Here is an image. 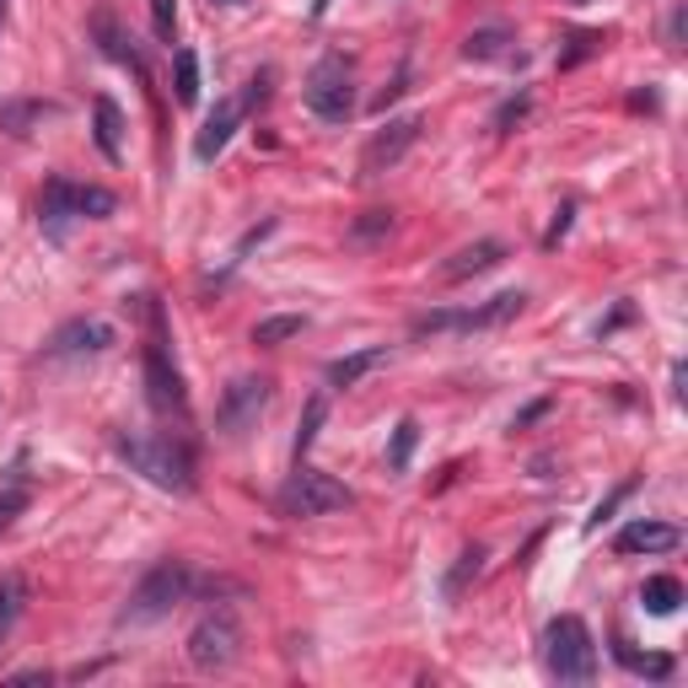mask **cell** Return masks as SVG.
Here are the masks:
<instances>
[{"mask_svg": "<svg viewBox=\"0 0 688 688\" xmlns=\"http://www.w3.org/2000/svg\"><path fill=\"white\" fill-rule=\"evenodd\" d=\"M323 419H328V398H323V393H312V398H307V414H302V431H296V463H302V457H307V447L317 442Z\"/></svg>", "mask_w": 688, "mask_h": 688, "instance_id": "25", "label": "cell"}, {"mask_svg": "<svg viewBox=\"0 0 688 688\" xmlns=\"http://www.w3.org/2000/svg\"><path fill=\"white\" fill-rule=\"evenodd\" d=\"M145 398H151V409L156 414H183L189 409L183 377H178V366H172V355H168V344L162 340L145 344Z\"/></svg>", "mask_w": 688, "mask_h": 688, "instance_id": "10", "label": "cell"}, {"mask_svg": "<svg viewBox=\"0 0 688 688\" xmlns=\"http://www.w3.org/2000/svg\"><path fill=\"white\" fill-rule=\"evenodd\" d=\"M544 667H549L554 684H591L597 678V640L586 619L576 614H559L544 629Z\"/></svg>", "mask_w": 688, "mask_h": 688, "instance_id": "2", "label": "cell"}, {"mask_svg": "<svg viewBox=\"0 0 688 688\" xmlns=\"http://www.w3.org/2000/svg\"><path fill=\"white\" fill-rule=\"evenodd\" d=\"M237 124H242V103H215V113L205 119V130H200V140H194V156L200 162H215L221 151H226V140L237 135Z\"/></svg>", "mask_w": 688, "mask_h": 688, "instance_id": "14", "label": "cell"}, {"mask_svg": "<svg viewBox=\"0 0 688 688\" xmlns=\"http://www.w3.org/2000/svg\"><path fill=\"white\" fill-rule=\"evenodd\" d=\"M382 232H393V210H366V215L350 226L355 242H372V237H382Z\"/></svg>", "mask_w": 688, "mask_h": 688, "instance_id": "30", "label": "cell"}, {"mask_svg": "<svg viewBox=\"0 0 688 688\" xmlns=\"http://www.w3.org/2000/svg\"><path fill=\"white\" fill-rule=\"evenodd\" d=\"M38 221H43V232H49L54 242H65V226L70 221H81V215H75V183H70V178H49V183H43Z\"/></svg>", "mask_w": 688, "mask_h": 688, "instance_id": "12", "label": "cell"}, {"mask_svg": "<svg viewBox=\"0 0 688 688\" xmlns=\"http://www.w3.org/2000/svg\"><path fill=\"white\" fill-rule=\"evenodd\" d=\"M479 570H484V549H479V544H474V549H463V559H457V570H452V576H447V591H452V597H457L463 586H468V581H474V576H479Z\"/></svg>", "mask_w": 688, "mask_h": 688, "instance_id": "29", "label": "cell"}, {"mask_svg": "<svg viewBox=\"0 0 688 688\" xmlns=\"http://www.w3.org/2000/svg\"><path fill=\"white\" fill-rule=\"evenodd\" d=\"M414 442H419V425H414V419H398V431H393V447H387V463H393V468H409Z\"/></svg>", "mask_w": 688, "mask_h": 688, "instance_id": "27", "label": "cell"}, {"mask_svg": "<svg viewBox=\"0 0 688 688\" xmlns=\"http://www.w3.org/2000/svg\"><path fill=\"white\" fill-rule=\"evenodd\" d=\"M215 6H242V0H215Z\"/></svg>", "mask_w": 688, "mask_h": 688, "instance_id": "39", "label": "cell"}, {"mask_svg": "<svg viewBox=\"0 0 688 688\" xmlns=\"http://www.w3.org/2000/svg\"><path fill=\"white\" fill-rule=\"evenodd\" d=\"M151 11H156V33L172 38V28H178V0H151Z\"/></svg>", "mask_w": 688, "mask_h": 688, "instance_id": "34", "label": "cell"}, {"mask_svg": "<svg viewBox=\"0 0 688 688\" xmlns=\"http://www.w3.org/2000/svg\"><path fill=\"white\" fill-rule=\"evenodd\" d=\"M522 291H500L489 296L484 307H442V312H419L414 317V334H452V328H495V323H512L522 312Z\"/></svg>", "mask_w": 688, "mask_h": 688, "instance_id": "7", "label": "cell"}, {"mask_svg": "<svg viewBox=\"0 0 688 688\" xmlns=\"http://www.w3.org/2000/svg\"><path fill=\"white\" fill-rule=\"evenodd\" d=\"M22 603H28L22 576H6V581H0V640L11 635V624H17V614H22Z\"/></svg>", "mask_w": 688, "mask_h": 688, "instance_id": "26", "label": "cell"}, {"mask_svg": "<svg viewBox=\"0 0 688 688\" xmlns=\"http://www.w3.org/2000/svg\"><path fill=\"white\" fill-rule=\"evenodd\" d=\"M500 259H506V242L479 237V242H468V247H457L447 264H442V275L447 280H474V275H489Z\"/></svg>", "mask_w": 688, "mask_h": 688, "instance_id": "13", "label": "cell"}, {"mask_svg": "<svg viewBox=\"0 0 688 688\" xmlns=\"http://www.w3.org/2000/svg\"><path fill=\"white\" fill-rule=\"evenodd\" d=\"M302 328H307L302 312H275V317H259V323H253V344H259V350H275V344L296 340Z\"/></svg>", "mask_w": 688, "mask_h": 688, "instance_id": "20", "label": "cell"}, {"mask_svg": "<svg viewBox=\"0 0 688 688\" xmlns=\"http://www.w3.org/2000/svg\"><path fill=\"white\" fill-rule=\"evenodd\" d=\"M640 603H646L651 614H678V603H684V581H678V576H651L646 591H640Z\"/></svg>", "mask_w": 688, "mask_h": 688, "instance_id": "23", "label": "cell"}, {"mask_svg": "<svg viewBox=\"0 0 688 688\" xmlns=\"http://www.w3.org/2000/svg\"><path fill=\"white\" fill-rule=\"evenodd\" d=\"M172 81H178V103L183 108L200 103V54L194 49H178L172 54Z\"/></svg>", "mask_w": 688, "mask_h": 688, "instance_id": "21", "label": "cell"}, {"mask_svg": "<svg viewBox=\"0 0 688 688\" xmlns=\"http://www.w3.org/2000/svg\"><path fill=\"white\" fill-rule=\"evenodd\" d=\"M597 43H603V33H576V38H570V54H559V65H576V60H586Z\"/></svg>", "mask_w": 688, "mask_h": 688, "instance_id": "33", "label": "cell"}, {"mask_svg": "<svg viewBox=\"0 0 688 688\" xmlns=\"http://www.w3.org/2000/svg\"><path fill=\"white\" fill-rule=\"evenodd\" d=\"M22 512H28V489H0V533H11Z\"/></svg>", "mask_w": 688, "mask_h": 688, "instance_id": "31", "label": "cell"}, {"mask_svg": "<svg viewBox=\"0 0 688 688\" xmlns=\"http://www.w3.org/2000/svg\"><path fill=\"white\" fill-rule=\"evenodd\" d=\"M194 586H200V576H194L189 565L168 559V565H156V570H151V576L135 586V597H130L124 619H135V624L162 619V614H172L178 603H189V597H194Z\"/></svg>", "mask_w": 688, "mask_h": 688, "instance_id": "4", "label": "cell"}, {"mask_svg": "<svg viewBox=\"0 0 688 688\" xmlns=\"http://www.w3.org/2000/svg\"><path fill=\"white\" fill-rule=\"evenodd\" d=\"M576 6H586V0H576Z\"/></svg>", "mask_w": 688, "mask_h": 688, "instance_id": "40", "label": "cell"}, {"mask_svg": "<svg viewBox=\"0 0 688 688\" xmlns=\"http://www.w3.org/2000/svg\"><path fill=\"white\" fill-rule=\"evenodd\" d=\"M0 28H6V0H0Z\"/></svg>", "mask_w": 688, "mask_h": 688, "instance_id": "38", "label": "cell"}, {"mask_svg": "<svg viewBox=\"0 0 688 688\" xmlns=\"http://www.w3.org/2000/svg\"><path fill=\"white\" fill-rule=\"evenodd\" d=\"M11 684H49V672H43V667H28V672H11Z\"/></svg>", "mask_w": 688, "mask_h": 688, "instance_id": "37", "label": "cell"}, {"mask_svg": "<svg viewBox=\"0 0 688 688\" xmlns=\"http://www.w3.org/2000/svg\"><path fill=\"white\" fill-rule=\"evenodd\" d=\"M629 489H635V479H624L619 489H614V495H608V500H603V506H597V512L586 516V533H597V527H603V522H608V516L619 512V500H624V495H629Z\"/></svg>", "mask_w": 688, "mask_h": 688, "instance_id": "32", "label": "cell"}, {"mask_svg": "<svg viewBox=\"0 0 688 688\" xmlns=\"http://www.w3.org/2000/svg\"><path fill=\"white\" fill-rule=\"evenodd\" d=\"M522 113H527V98H512V103L500 108V113H495V130H512L516 119H522Z\"/></svg>", "mask_w": 688, "mask_h": 688, "instance_id": "36", "label": "cell"}, {"mask_svg": "<svg viewBox=\"0 0 688 688\" xmlns=\"http://www.w3.org/2000/svg\"><path fill=\"white\" fill-rule=\"evenodd\" d=\"M382 361H387V350H382V344H372V350H355V355H340V361H328V387H355L366 372H377Z\"/></svg>", "mask_w": 688, "mask_h": 688, "instance_id": "18", "label": "cell"}, {"mask_svg": "<svg viewBox=\"0 0 688 688\" xmlns=\"http://www.w3.org/2000/svg\"><path fill=\"white\" fill-rule=\"evenodd\" d=\"M98 38H103V49H108V54H113V60H119V65H135V70H140L135 49H130V38L119 33V28H113L108 17H98Z\"/></svg>", "mask_w": 688, "mask_h": 688, "instance_id": "28", "label": "cell"}, {"mask_svg": "<svg viewBox=\"0 0 688 688\" xmlns=\"http://www.w3.org/2000/svg\"><path fill=\"white\" fill-rule=\"evenodd\" d=\"M237 656H242V629L232 608H210L205 619L189 629V661L200 672H226Z\"/></svg>", "mask_w": 688, "mask_h": 688, "instance_id": "5", "label": "cell"}, {"mask_svg": "<svg viewBox=\"0 0 688 688\" xmlns=\"http://www.w3.org/2000/svg\"><path fill=\"white\" fill-rule=\"evenodd\" d=\"M270 398H275V382L270 377H237L221 393V409H215L221 436H247L259 425V414L270 409Z\"/></svg>", "mask_w": 688, "mask_h": 688, "instance_id": "8", "label": "cell"}, {"mask_svg": "<svg viewBox=\"0 0 688 688\" xmlns=\"http://www.w3.org/2000/svg\"><path fill=\"white\" fill-rule=\"evenodd\" d=\"M619 554H667L678 549V527L672 522H629L619 538H614Z\"/></svg>", "mask_w": 688, "mask_h": 688, "instance_id": "15", "label": "cell"}, {"mask_svg": "<svg viewBox=\"0 0 688 688\" xmlns=\"http://www.w3.org/2000/svg\"><path fill=\"white\" fill-rule=\"evenodd\" d=\"M92 140H98V151H103L108 162L124 156V113H119L113 98H98V103H92Z\"/></svg>", "mask_w": 688, "mask_h": 688, "instance_id": "16", "label": "cell"}, {"mask_svg": "<svg viewBox=\"0 0 688 688\" xmlns=\"http://www.w3.org/2000/svg\"><path fill=\"white\" fill-rule=\"evenodd\" d=\"M108 344H113V328H108L103 317H75V323H65L49 340V355H98Z\"/></svg>", "mask_w": 688, "mask_h": 688, "instance_id": "11", "label": "cell"}, {"mask_svg": "<svg viewBox=\"0 0 688 688\" xmlns=\"http://www.w3.org/2000/svg\"><path fill=\"white\" fill-rule=\"evenodd\" d=\"M43 119H54V103H38V98H6L0 103V130L6 135H33V124H43Z\"/></svg>", "mask_w": 688, "mask_h": 688, "instance_id": "17", "label": "cell"}, {"mask_svg": "<svg viewBox=\"0 0 688 688\" xmlns=\"http://www.w3.org/2000/svg\"><path fill=\"white\" fill-rule=\"evenodd\" d=\"M350 506H355V489H350V484H340L334 474H323V468H302V463H296L291 484L280 489V512L296 516V522L328 516V512H350Z\"/></svg>", "mask_w": 688, "mask_h": 688, "instance_id": "3", "label": "cell"}, {"mask_svg": "<svg viewBox=\"0 0 688 688\" xmlns=\"http://www.w3.org/2000/svg\"><path fill=\"white\" fill-rule=\"evenodd\" d=\"M463 60H479V65L512 60V33L506 28H474V33L463 38Z\"/></svg>", "mask_w": 688, "mask_h": 688, "instance_id": "19", "label": "cell"}, {"mask_svg": "<svg viewBox=\"0 0 688 688\" xmlns=\"http://www.w3.org/2000/svg\"><path fill=\"white\" fill-rule=\"evenodd\" d=\"M570 215H576V205H559V215H554V226L544 232V247H559V237L570 232Z\"/></svg>", "mask_w": 688, "mask_h": 688, "instance_id": "35", "label": "cell"}, {"mask_svg": "<svg viewBox=\"0 0 688 688\" xmlns=\"http://www.w3.org/2000/svg\"><path fill=\"white\" fill-rule=\"evenodd\" d=\"M614 656H619L629 672H640V678H672V661L667 656H640L629 640H614Z\"/></svg>", "mask_w": 688, "mask_h": 688, "instance_id": "24", "label": "cell"}, {"mask_svg": "<svg viewBox=\"0 0 688 688\" xmlns=\"http://www.w3.org/2000/svg\"><path fill=\"white\" fill-rule=\"evenodd\" d=\"M419 130H425L419 113H409V119H387V130H377V135L366 140V151H361V172L377 178V172L398 168V162L409 156V145L419 140Z\"/></svg>", "mask_w": 688, "mask_h": 688, "instance_id": "9", "label": "cell"}, {"mask_svg": "<svg viewBox=\"0 0 688 688\" xmlns=\"http://www.w3.org/2000/svg\"><path fill=\"white\" fill-rule=\"evenodd\" d=\"M307 108L323 119V124H344L355 113V75L340 54H323L307 75Z\"/></svg>", "mask_w": 688, "mask_h": 688, "instance_id": "6", "label": "cell"}, {"mask_svg": "<svg viewBox=\"0 0 688 688\" xmlns=\"http://www.w3.org/2000/svg\"><path fill=\"white\" fill-rule=\"evenodd\" d=\"M113 210H119L113 189H103V183H75V215L81 221H108Z\"/></svg>", "mask_w": 688, "mask_h": 688, "instance_id": "22", "label": "cell"}, {"mask_svg": "<svg viewBox=\"0 0 688 688\" xmlns=\"http://www.w3.org/2000/svg\"><path fill=\"white\" fill-rule=\"evenodd\" d=\"M113 452L135 474H145L156 489H172V495L194 489V452L183 447L178 436H113Z\"/></svg>", "mask_w": 688, "mask_h": 688, "instance_id": "1", "label": "cell"}]
</instances>
